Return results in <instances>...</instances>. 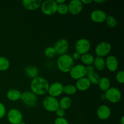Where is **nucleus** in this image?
I'll list each match as a JSON object with an SVG mask.
<instances>
[{
	"label": "nucleus",
	"mask_w": 124,
	"mask_h": 124,
	"mask_svg": "<svg viewBox=\"0 0 124 124\" xmlns=\"http://www.w3.org/2000/svg\"><path fill=\"white\" fill-rule=\"evenodd\" d=\"M49 85V83L47 79L37 76L31 80L30 87L31 92L35 95L42 96L48 93Z\"/></svg>",
	"instance_id": "obj_1"
},
{
	"label": "nucleus",
	"mask_w": 124,
	"mask_h": 124,
	"mask_svg": "<svg viewBox=\"0 0 124 124\" xmlns=\"http://www.w3.org/2000/svg\"><path fill=\"white\" fill-rule=\"evenodd\" d=\"M74 65L72 57L67 54L61 55L57 60V66L59 70L63 73H69Z\"/></svg>",
	"instance_id": "obj_2"
},
{
	"label": "nucleus",
	"mask_w": 124,
	"mask_h": 124,
	"mask_svg": "<svg viewBox=\"0 0 124 124\" xmlns=\"http://www.w3.org/2000/svg\"><path fill=\"white\" fill-rule=\"evenodd\" d=\"M105 98L110 102L113 104H117L119 102L122 98L121 92L116 87H110L104 94Z\"/></svg>",
	"instance_id": "obj_3"
},
{
	"label": "nucleus",
	"mask_w": 124,
	"mask_h": 124,
	"mask_svg": "<svg viewBox=\"0 0 124 124\" xmlns=\"http://www.w3.org/2000/svg\"><path fill=\"white\" fill-rule=\"evenodd\" d=\"M58 4L54 0H46L41 3V10L45 15H52L57 12Z\"/></svg>",
	"instance_id": "obj_4"
},
{
	"label": "nucleus",
	"mask_w": 124,
	"mask_h": 124,
	"mask_svg": "<svg viewBox=\"0 0 124 124\" xmlns=\"http://www.w3.org/2000/svg\"><path fill=\"white\" fill-rule=\"evenodd\" d=\"M69 73L71 78L75 80H78L82 78L85 77L87 75L86 67L82 64H77L76 65H73V67L69 71Z\"/></svg>",
	"instance_id": "obj_5"
},
{
	"label": "nucleus",
	"mask_w": 124,
	"mask_h": 124,
	"mask_svg": "<svg viewBox=\"0 0 124 124\" xmlns=\"http://www.w3.org/2000/svg\"><path fill=\"white\" fill-rule=\"evenodd\" d=\"M42 104L44 108L49 112H55L59 108V101L58 99L50 96L46 97L44 99Z\"/></svg>",
	"instance_id": "obj_6"
},
{
	"label": "nucleus",
	"mask_w": 124,
	"mask_h": 124,
	"mask_svg": "<svg viewBox=\"0 0 124 124\" xmlns=\"http://www.w3.org/2000/svg\"><path fill=\"white\" fill-rule=\"evenodd\" d=\"M20 99L26 106L29 107H33L36 105L38 99L36 95H35L31 92H24L21 93Z\"/></svg>",
	"instance_id": "obj_7"
},
{
	"label": "nucleus",
	"mask_w": 124,
	"mask_h": 124,
	"mask_svg": "<svg viewBox=\"0 0 124 124\" xmlns=\"http://www.w3.org/2000/svg\"><path fill=\"white\" fill-rule=\"evenodd\" d=\"M75 48L76 52H78L81 55H82V54L88 53L90 50V42L87 39H79L75 44Z\"/></svg>",
	"instance_id": "obj_8"
},
{
	"label": "nucleus",
	"mask_w": 124,
	"mask_h": 124,
	"mask_svg": "<svg viewBox=\"0 0 124 124\" xmlns=\"http://www.w3.org/2000/svg\"><path fill=\"white\" fill-rule=\"evenodd\" d=\"M111 50V46L108 42L102 41L97 45L95 48V53L98 57L103 58L110 53Z\"/></svg>",
	"instance_id": "obj_9"
},
{
	"label": "nucleus",
	"mask_w": 124,
	"mask_h": 124,
	"mask_svg": "<svg viewBox=\"0 0 124 124\" xmlns=\"http://www.w3.org/2000/svg\"><path fill=\"white\" fill-rule=\"evenodd\" d=\"M7 119L11 124H19L23 121V116L19 110L12 108L8 111Z\"/></svg>",
	"instance_id": "obj_10"
},
{
	"label": "nucleus",
	"mask_w": 124,
	"mask_h": 124,
	"mask_svg": "<svg viewBox=\"0 0 124 124\" xmlns=\"http://www.w3.org/2000/svg\"><path fill=\"white\" fill-rule=\"evenodd\" d=\"M55 49L56 54L59 55L66 54L69 48V43L67 39L64 38L59 39L56 42L54 46L53 47Z\"/></svg>",
	"instance_id": "obj_11"
},
{
	"label": "nucleus",
	"mask_w": 124,
	"mask_h": 124,
	"mask_svg": "<svg viewBox=\"0 0 124 124\" xmlns=\"http://www.w3.org/2000/svg\"><path fill=\"white\" fill-rule=\"evenodd\" d=\"M64 92V85L59 82H53L48 87V93L49 95L52 97L56 98L59 96Z\"/></svg>",
	"instance_id": "obj_12"
},
{
	"label": "nucleus",
	"mask_w": 124,
	"mask_h": 124,
	"mask_svg": "<svg viewBox=\"0 0 124 124\" xmlns=\"http://www.w3.org/2000/svg\"><path fill=\"white\" fill-rule=\"evenodd\" d=\"M69 12L73 15L81 13L83 8V4L80 0H71L67 4Z\"/></svg>",
	"instance_id": "obj_13"
},
{
	"label": "nucleus",
	"mask_w": 124,
	"mask_h": 124,
	"mask_svg": "<svg viewBox=\"0 0 124 124\" xmlns=\"http://www.w3.org/2000/svg\"><path fill=\"white\" fill-rule=\"evenodd\" d=\"M107 13L102 10H94L90 15V18L92 21L96 23H102L105 22L106 19Z\"/></svg>",
	"instance_id": "obj_14"
},
{
	"label": "nucleus",
	"mask_w": 124,
	"mask_h": 124,
	"mask_svg": "<svg viewBox=\"0 0 124 124\" xmlns=\"http://www.w3.org/2000/svg\"><path fill=\"white\" fill-rule=\"evenodd\" d=\"M111 111L108 105H101L97 110V116L101 120H107L111 116Z\"/></svg>",
	"instance_id": "obj_15"
},
{
	"label": "nucleus",
	"mask_w": 124,
	"mask_h": 124,
	"mask_svg": "<svg viewBox=\"0 0 124 124\" xmlns=\"http://www.w3.org/2000/svg\"><path fill=\"white\" fill-rule=\"evenodd\" d=\"M105 67L111 72H115L118 68V61L117 58L113 55H110L105 61Z\"/></svg>",
	"instance_id": "obj_16"
},
{
	"label": "nucleus",
	"mask_w": 124,
	"mask_h": 124,
	"mask_svg": "<svg viewBox=\"0 0 124 124\" xmlns=\"http://www.w3.org/2000/svg\"><path fill=\"white\" fill-rule=\"evenodd\" d=\"M42 1L41 0H24L22 1L24 8L28 10H35L41 6Z\"/></svg>",
	"instance_id": "obj_17"
},
{
	"label": "nucleus",
	"mask_w": 124,
	"mask_h": 124,
	"mask_svg": "<svg viewBox=\"0 0 124 124\" xmlns=\"http://www.w3.org/2000/svg\"><path fill=\"white\" fill-rule=\"evenodd\" d=\"M91 85L92 84L90 83L88 78L87 77H84L77 80L75 87L77 90H78L81 92H84V91H86L89 89L91 87Z\"/></svg>",
	"instance_id": "obj_18"
},
{
	"label": "nucleus",
	"mask_w": 124,
	"mask_h": 124,
	"mask_svg": "<svg viewBox=\"0 0 124 124\" xmlns=\"http://www.w3.org/2000/svg\"><path fill=\"white\" fill-rule=\"evenodd\" d=\"M25 75L27 77L33 79L35 78L38 75V69L35 66L33 65H29V66L26 67L25 68V70H24Z\"/></svg>",
	"instance_id": "obj_19"
},
{
	"label": "nucleus",
	"mask_w": 124,
	"mask_h": 124,
	"mask_svg": "<svg viewBox=\"0 0 124 124\" xmlns=\"http://www.w3.org/2000/svg\"><path fill=\"white\" fill-rule=\"evenodd\" d=\"M21 93L16 89H11L7 92V98L8 100L12 101H16L20 99Z\"/></svg>",
	"instance_id": "obj_20"
},
{
	"label": "nucleus",
	"mask_w": 124,
	"mask_h": 124,
	"mask_svg": "<svg viewBox=\"0 0 124 124\" xmlns=\"http://www.w3.org/2000/svg\"><path fill=\"white\" fill-rule=\"evenodd\" d=\"M72 104V101L71 98L68 96H64L59 101V107L60 108L65 110L69 109Z\"/></svg>",
	"instance_id": "obj_21"
},
{
	"label": "nucleus",
	"mask_w": 124,
	"mask_h": 124,
	"mask_svg": "<svg viewBox=\"0 0 124 124\" xmlns=\"http://www.w3.org/2000/svg\"><path fill=\"white\" fill-rule=\"evenodd\" d=\"M99 88L103 92H106L110 88V80L107 77L101 78L98 83Z\"/></svg>",
	"instance_id": "obj_22"
},
{
	"label": "nucleus",
	"mask_w": 124,
	"mask_h": 124,
	"mask_svg": "<svg viewBox=\"0 0 124 124\" xmlns=\"http://www.w3.org/2000/svg\"><path fill=\"white\" fill-rule=\"evenodd\" d=\"M81 62L84 64V65H92L94 60V57L90 53H85L81 56Z\"/></svg>",
	"instance_id": "obj_23"
},
{
	"label": "nucleus",
	"mask_w": 124,
	"mask_h": 124,
	"mask_svg": "<svg viewBox=\"0 0 124 124\" xmlns=\"http://www.w3.org/2000/svg\"><path fill=\"white\" fill-rule=\"evenodd\" d=\"M93 65L94 68L99 71L103 70L105 67V60L103 58L101 57H96L94 58V62H93Z\"/></svg>",
	"instance_id": "obj_24"
},
{
	"label": "nucleus",
	"mask_w": 124,
	"mask_h": 124,
	"mask_svg": "<svg viewBox=\"0 0 124 124\" xmlns=\"http://www.w3.org/2000/svg\"><path fill=\"white\" fill-rule=\"evenodd\" d=\"M87 78L90 81V83L93 84H98L99 80L101 79L100 76L97 73H96L95 71L87 73Z\"/></svg>",
	"instance_id": "obj_25"
},
{
	"label": "nucleus",
	"mask_w": 124,
	"mask_h": 124,
	"mask_svg": "<svg viewBox=\"0 0 124 124\" xmlns=\"http://www.w3.org/2000/svg\"><path fill=\"white\" fill-rule=\"evenodd\" d=\"M10 67V62L7 58L0 56V71H6Z\"/></svg>",
	"instance_id": "obj_26"
},
{
	"label": "nucleus",
	"mask_w": 124,
	"mask_h": 124,
	"mask_svg": "<svg viewBox=\"0 0 124 124\" xmlns=\"http://www.w3.org/2000/svg\"><path fill=\"white\" fill-rule=\"evenodd\" d=\"M76 92H77V89L74 85L68 84L64 86V92L63 93H65L67 95H73Z\"/></svg>",
	"instance_id": "obj_27"
},
{
	"label": "nucleus",
	"mask_w": 124,
	"mask_h": 124,
	"mask_svg": "<svg viewBox=\"0 0 124 124\" xmlns=\"http://www.w3.org/2000/svg\"><path fill=\"white\" fill-rule=\"evenodd\" d=\"M105 21L107 25L111 28L115 27L117 25V21H116V18L113 16H107Z\"/></svg>",
	"instance_id": "obj_28"
},
{
	"label": "nucleus",
	"mask_w": 124,
	"mask_h": 124,
	"mask_svg": "<svg viewBox=\"0 0 124 124\" xmlns=\"http://www.w3.org/2000/svg\"><path fill=\"white\" fill-rule=\"evenodd\" d=\"M60 15L67 14L69 12V9H68V6L65 3L61 4H58L57 7V12Z\"/></svg>",
	"instance_id": "obj_29"
},
{
	"label": "nucleus",
	"mask_w": 124,
	"mask_h": 124,
	"mask_svg": "<svg viewBox=\"0 0 124 124\" xmlns=\"http://www.w3.org/2000/svg\"><path fill=\"white\" fill-rule=\"evenodd\" d=\"M56 54L55 49L53 47H48L46 48L44 51V54L47 58H53Z\"/></svg>",
	"instance_id": "obj_30"
},
{
	"label": "nucleus",
	"mask_w": 124,
	"mask_h": 124,
	"mask_svg": "<svg viewBox=\"0 0 124 124\" xmlns=\"http://www.w3.org/2000/svg\"><path fill=\"white\" fill-rule=\"evenodd\" d=\"M116 79L119 84H123L124 83V71L123 70L118 71L116 74Z\"/></svg>",
	"instance_id": "obj_31"
},
{
	"label": "nucleus",
	"mask_w": 124,
	"mask_h": 124,
	"mask_svg": "<svg viewBox=\"0 0 124 124\" xmlns=\"http://www.w3.org/2000/svg\"><path fill=\"white\" fill-rule=\"evenodd\" d=\"M54 124H69L67 120L64 117H57L54 120Z\"/></svg>",
	"instance_id": "obj_32"
},
{
	"label": "nucleus",
	"mask_w": 124,
	"mask_h": 124,
	"mask_svg": "<svg viewBox=\"0 0 124 124\" xmlns=\"http://www.w3.org/2000/svg\"><path fill=\"white\" fill-rule=\"evenodd\" d=\"M6 113V108L2 103L0 102V119L5 116Z\"/></svg>",
	"instance_id": "obj_33"
},
{
	"label": "nucleus",
	"mask_w": 124,
	"mask_h": 124,
	"mask_svg": "<svg viewBox=\"0 0 124 124\" xmlns=\"http://www.w3.org/2000/svg\"><path fill=\"white\" fill-rule=\"evenodd\" d=\"M55 112L58 117H64L65 115V110L62 108H59Z\"/></svg>",
	"instance_id": "obj_34"
},
{
	"label": "nucleus",
	"mask_w": 124,
	"mask_h": 124,
	"mask_svg": "<svg viewBox=\"0 0 124 124\" xmlns=\"http://www.w3.org/2000/svg\"><path fill=\"white\" fill-rule=\"evenodd\" d=\"M86 71H87V73H90L94 72V68L93 65H88L86 67Z\"/></svg>",
	"instance_id": "obj_35"
},
{
	"label": "nucleus",
	"mask_w": 124,
	"mask_h": 124,
	"mask_svg": "<svg viewBox=\"0 0 124 124\" xmlns=\"http://www.w3.org/2000/svg\"><path fill=\"white\" fill-rule=\"evenodd\" d=\"M81 54H79L78 52H74L71 57H72L73 60H79V59H80V58H81Z\"/></svg>",
	"instance_id": "obj_36"
},
{
	"label": "nucleus",
	"mask_w": 124,
	"mask_h": 124,
	"mask_svg": "<svg viewBox=\"0 0 124 124\" xmlns=\"http://www.w3.org/2000/svg\"><path fill=\"white\" fill-rule=\"evenodd\" d=\"M93 1L92 0H82L81 1V2L82 3V4H89L92 3Z\"/></svg>",
	"instance_id": "obj_37"
},
{
	"label": "nucleus",
	"mask_w": 124,
	"mask_h": 124,
	"mask_svg": "<svg viewBox=\"0 0 124 124\" xmlns=\"http://www.w3.org/2000/svg\"><path fill=\"white\" fill-rule=\"evenodd\" d=\"M55 1L57 4H61L65 3V0H56Z\"/></svg>",
	"instance_id": "obj_38"
},
{
	"label": "nucleus",
	"mask_w": 124,
	"mask_h": 124,
	"mask_svg": "<svg viewBox=\"0 0 124 124\" xmlns=\"http://www.w3.org/2000/svg\"><path fill=\"white\" fill-rule=\"evenodd\" d=\"M94 2H96V3L102 4V3H104V2H106V1H105V0H94Z\"/></svg>",
	"instance_id": "obj_39"
},
{
	"label": "nucleus",
	"mask_w": 124,
	"mask_h": 124,
	"mask_svg": "<svg viewBox=\"0 0 124 124\" xmlns=\"http://www.w3.org/2000/svg\"><path fill=\"white\" fill-rule=\"evenodd\" d=\"M121 124H124V116H122V117H121Z\"/></svg>",
	"instance_id": "obj_40"
},
{
	"label": "nucleus",
	"mask_w": 124,
	"mask_h": 124,
	"mask_svg": "<svg viewBox=\"0 0 124 124\" xmlns=\"http://www.w3.org/2000/svg\"><path fill=\"white\" fill-rule=\"evenodd\" d=\"M25 124V122H24V121H22V122H21V123L20 124Z\"/></svg>",
	"instance_id": "obj_41"
}]
</instances>
